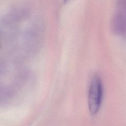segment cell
I'll use <instances>...</instances> for the list:
<instances>
[{
	"label": "cell",
	"mask_w": 126,
	"mask_h": 126,
	"mask_svg": "<svg viewBox=\"0 0 126 126\" xmlns=\"http://www.w3.org/2000/svg\"><path fill=\"white\" fill-rule=\"evenodd\" d=\"M103 86L101 78L98 75L94 76L90 83L88 102L90 113L95 115L98 111L102 101Z\"/></svg>",
	"instance_id": "obj_1"
},
{
	"label": "cell",
	"mask_w": 126,
	"mask_h": 126,
	"mask_svg": "<svg viewBox=\"0 0 126 126\" xmlns=\"http://www.w3.org/2000/svg\"><path fill=\"white\" fill-rule=\"evenodd\" d=\"M68 0H64V2H66V1H68Z\"/></svg>",
	"instance_id": "obj_4"
},
{
	"label": "cell",
	"mask_w": 126,
	"mask_h": 126,
	"mask_svg": "<svg viewBox=\"0 0 126 126\" xmlns=\"http://www.w3.org/2000/svg\"><path fill=\"white\" fill-rule=\"evenodd\" d=\"M111 26L115 34L126 35V0H117Z\"/></svg>",
	"instance_id": "obj_2"
},
{
	"label": "cell",
	"mask_w": 126,
	"mask_h": 126,
	"mask_svg": "<svg viewBox=\"0 0 126 126\" xmlns=\"http://www.w3.org/2000/svg\"><path fill=\"white\" fill-rule=\"evenodd\" d=\"M2 94H3V93H0V97L1 96Z\"/></svg>",
	"instance_id": "obj_3"
}]
</instances>
